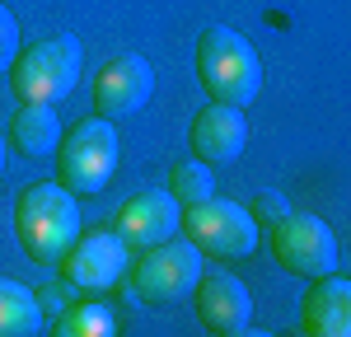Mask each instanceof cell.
Returning <instances> with one entry per match:
<instances>
[{"mask_svg":"<svg viewBox=\"0 0 351 337\" xmlns=\"http://www.w3.org/2000/svg\"><path fill=\"white\" fill-rule=\"evenodd\" d=\"M197 80L206 89V99L248 108L263 89V56L239 28L211 24L197 38Z\"/></svg>","mask_w":351,"mask_h":337,"instance_id":"1","label":"cell"},{"mask_svg":"<svg viewBox=\"0 0 351 337\" xmlns=\"http://www.w3.org/2000/svg\"><path fill=\"white\" fill-rule=\"evenodd\" d=\"M14 234L19 249L38 262V267H56L61 253L75 244L80 234V206L75 192H66L61 183H33L14 201Z\"/></svg>","mask_w":351,"mask_h":337,"instance_id":"2","label":"cell"},{"mask_svg":"<svg viewBox=\"0 0 351 337\" xmlns=\"http://www.w3.org/2000/svg\"><path fill=\"white\" fill-rule=\"evenodd\" d=\"M117 132H112L108 117H84L71 132H61L56 145V183L75 197H94L104 192L117 173Z\"/></svg>","mask_w":351,"mask_h":337,"instance_id":"3","label":"cell"},{"mask_svg":"<svg viewBox=\"0 0 351 337\" xmlns=\"http://www.w3.org/2000/svg\"><path fill=\"white\" fill-rule=\"evenodd\" d=\"M80 66H84L80 38L52 33V38H43V42H33L14 56L10 89H14L19 103H61L80 80Z\"/></svg>","mask_w":351,"mask_h":337,"instance_id":"4","label":"cell"},{"mask_svg":"<svg viewBox=\"0 0 351 337\" xmlns=\"http://www.w3.org/2000/svg\"><path fill=\"white\" fill-rule=\"evenodd\" d=\"M178 234L188 239L202 258H248L258 249V221L248 216V206L225 201V197H206L192 201L178 216Z\"/></svg>","mask_w":351,"mask_h":337,"instance_id":"5","label":"cell"},{"mask_svg":"<svg viewBox=\"0 0 351 337\" xmlns=\"http://www.w3.org/2000/svg\"><path fill=\"white\" fill-rule=\"evenodd\" d=\"M197 277H202V253L173 234L141 253V262L132 267V290L145 305H178L183 295H192Z\"/></svg>","mask_w":351,"mask_h":337,"instance_id":"6","label":"cell"},{"mask_svg":"<svg viewBox=\"0 0 351 337\" xmlns=\"http://www.w3.org/2000/svg\"><path fill=\"white\" fill-rule=\"evenodd\" d=\"M56 272H61V286L75 295H104L127 277V244L117 239V229L75 234V244L61 253Z\"/></svg>","mask_w":351,"mask_h":337,"instance_id":"7","label":"cell"},{"mask_svg":"<svg viewBox=\"0 0 351 337\" xmlns=\"http://www.w3.org/2000/svg\"><path fill=\"white\" fill-rule=\"evenodd\" d=\"M271 253L286 272L314 281L337 272V234L328 229V221L319 216H300V211H286L281 221L271 225Z\"/></svg>","mask_w":351,"mask_h":337,"instance_id":"8","label":"cell"},{"mask_svg":"<svg viewBox=\"0 0 351 337\" xmlns=\"http://www.w3.org/2000/svg\"><path fill=\"white\" fill-rule=\"evenodd\" d=\"M155 99V66L141 52H117L94 75V117H136Z\"/></svg>","mask_w":351,"mask_h":337,"instance_id":"9","label":"cell"},{"mask_svg":"<svg viewBox=\"0 0 351 337\" xmlns=\"http://www.w3.org/2000/svg\"><path fill=\"white\" fill-rule=\"evenodd\" d=\"M178 216H183V206L164 188H141V192H132L117 206L112 229H117V239L127 249H155V244L178 234Z\"/></svg>","mask_w":351,"mask_h":337,"instance_id":"10","label":"cell"},{"mask_svg":"<svg viewBox=\"0 0 351 337\" xmlns=\"http://www.w3.org/2000/svg\"><path fill=\"white\" fill-rule=\"evenodd\" d=\"M192 160H202V164H234L243 155V145H248V117H243L239 103H206V108L192 117Z\"/></svg>","mask_w":351,"mask_h":337,"instance_id":"11","label":"cell"},{"mask_svg":"<svg viewBox=\"0 0 351 337\" xmlns=\"http://www.w3.org/2000/svg\"><path fill=\"white\" fill-rule=\"evenodd\" d=\"M197 323L216 337H234L248 333V319H253V295L239 277H225V272H211V277H197Z\"/></svg>","mask_w":351,"mask_h":337,"instance_id":"12","label":"cell"},{"mask_svg":"<svg viewBox=\"0 0 351 337\" xmlns=\"http://www.w3.org/2000/svg\"><path fill=\"white\" fill-rule=\"evenodd\" d=\"M300 328L309 337H347L351 333V281L328 272L314 277L300 305Z\"/></svg>","mask_w":351,"mask_h":337,"instance_id":"13","label":"cell"},{"mask_svg":"<svg viewBox=\"0 0 351 337\" xmlns=\"http://www.w3.org/2000/svg\"><path fill=\"white\" fill-rule=\"evenodd\" d=\"M10 145L14 155L24 160H52L56 145H61V117H56V103H19L14 122H10Z\"/></svg>","mask_w":351,"mask_h":337,"instance_id":"14","label":"cell"},{"mask_svg":"<svg viewBox=\"0 0 351 337\" xmlns=\"http://www.w3.org/2000/svg\"><path fill=\"white\" fill-rule=\"evenodd\" d=\"M43 328H47V314L38 305V290L0 277V337H38Z\"/></svg>","mask_w":351,"mask_h":337,"instance_id":"15","label":"cell"},{"mask_svg":"<svg viewBox=\"0 0 351 337\" xmlns=\"http://www.w3.org/2000/svg\"><path fill=\"white\" fill-rule=\"evenodd\" d=\"M52 328L61 337H112L117 333V319L108 305H99V295H84L80 305H66L52 319Z\"/></svg>","mask_w":351,"mask_h":337,"instance_id":"16","label":"cell"},{"mask_svg":"<svg viewBox=\"0 0 351 337\" xmlns=\"http://www.w3.org/2000/svg\"><path fill=\"white\" fill-rule=\"evenodd\" d=\"M211 192H216V173H211V164H202V160H178V164L169 168V197H173L178 206L206 201Z\"/></svg>","mask_w":351,"mask_h":337,"instance_id":"17","label":"cell"},{"mask_svg":"<svg viewBox=\"0 0 351 337\" xmlns=\"http://www.w3.org/2000/svg\"><path fill=\"white\" fill-rule=\"evenodd\" d=\"M14 56H19V24H14V14L0 5V75H10Z\"/></svg>","mask_w":351,"mask_h":337,"instance_id":"18","label":"cell"},{"mask_svg":"<svg viewBox=\"0 0 351 337\" xmlns=\"http://www.w3.org/2000/svg\"><path fill=\"white\" fill-rule=\"evenodd\" d=\"M286 211H291V201H286L281 192H258L253 201H248V216H253V221H267V225H276Z\"/></svg>","mask_w":351,"mask_h":337,"instance_id":"19","label":"cell"},{"mask_svg":"<svg viewBox=\"0 0 351 337\" xmlns=\"http://www.w3.org/2000/svg\"><path fill=\"white\" fill-rule=\"evenodd\" d=\"M38 305H43V314H61V309H66V295H61V286H47V290H43V295H38Z\"/></svg>","mask_w":351,"mask_h":337,"instance_id":"20","label":"cell"},{"mask_svg":"<svg viewBox=\"0 0 351 337\" xmlns=\"http://www.w3.org/2000/svg\"><path fill=\"white\" fill-rule=\"evenodd\" d=\"M5 155H10V140H5V132H0V173H5Z\"/></svg>","mask_w":351,"mask_h":337,"instance_id":"21","label":"cell"}]
</instances>
